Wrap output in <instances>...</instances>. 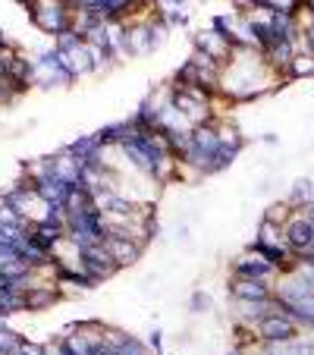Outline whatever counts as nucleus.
<instances>
[{
    "label": "nucleus",
    "instance_id": "obj_1",
    "mask_svg": "<svg viewBox=\"0 0 314 355\" xmlns=\"http://www.w3.org/2000/svg\"><path fill=\"white\" fill-rule=\"evenodd\" d=\"M26 13H28V22L38 32L51 35V38L73 28V19H76V10L69 0H35V7L26 10Z\"/></svg>",
    "mask_w": 314,
    "mask_h": 355
},
{
    "label": "nucleus",
    "instance_id": "obj_2",
    "mask_svg": "<svg viewBox=\"0 0 314 355\" xmlns=\"http://www.w3.org/2000/svg\"><path fill=\"white\" fill-rule=\"evenodd\" d=\"M254 334H258V343H264V346H277V343H289V340L305 336L299 324L293 318H286L283 311H270L268 318H261L254 324Z\"/></svg>",
    "mask_w": 314,
    "mask_h": 355
},
{
    "label": "nucleus",
    "instance_id": "obj_3",
    "mask_svg": "<svg viewBox=\"0 0 314 355\" xmlns=\"http://www.w3.org/2000/svg\"><path fill=\"white\" fill-rule=\"evenodd\" d=\"M32 67H35V82L44 85V88L69 85V82H76L73 73H69V67H67V60H63V54L57 51V47H51V51H44V54H38L32 60Z\"/></svg>",
    "mask_w": 314,
    "mask_h": 355
},
{
    "label": "nucleus",
    "instance_id": "obj_4",
    "mask_svg": "<svg viewBox=\"0 0 314 355\" xmlns=\"http://www.w3.org/2000/svg\"><path fill=\"white\" fill-rule=\"evenodd\" d=\"M283 236H286V248L295 258H308L314 252V223L308 220L305 211H295L283 223Z\"/></svg>",
    "mask_w": 314,
    "mask_h": 355
},
{
    "label": "nucleus",
    "instance_id": "obj_5",
    "mask_svg": "<svg viewBox=\"0 0 314 355\" xmlns=\"http://www.w3.org/2000/svg\"><path fill=\"white\" fill-rule=\"evenodd\" d=\"M82 270H85L88 277H91L94 283H104V280H110V277H116L120 274V264L114 261V255L107 252V245L101 242V245H91V248H85L82 252Z\"/></svg>",
    "mask_w": 314,
    "mask_h": 355
},
{
    "label": "nucleus",
    "instance_id": "obj_6",
    "mask_svg": "<svg viewBox=\"0 0 314 355\" xmlns=\"http://www.w3.org/2000/svg\"><path fill=\"white\" fill-rule=\"evenodd\" d=\"M233 302H270L274 299V283L270 280H254V277H233L229 274L227 286Z\"/></svg>",
    "mask_w": 314,
    "mask_h": 355
},
{
    "label": "nucleus",
    "instance_id": "obj_7",
    "mask_svg": "<svg viewBox=\"0 0 314 355\" xmlns=\"http://www.w3.org/2000/svg\"><path fill=\"white\" fill-rule=\"evenodd\" d=\"M229 274L233 277H254V280H270L277 283V277H280V270L274 268L270 261H264L261 255H254V252H242V255L233 258V264H229Z\"/></svg>",
    "mask_w": 314,
    "mask_h": 355
},
{
    "label": "nucleus",
    "instance_id": "obj_8",
    "mask_svg": "<svg viewBox=\"0 0 314 355\" xmlns=\"http://www.w3.org/2000/svg\"><path fill=\"white\" fill-rule=\"evenodd\" d=\"M41 274H35V280L26 289V311H47L51 305L63 299V286L57 280H38Z\"/></svg>",
    "mask_w": 314,
    "mask_h": 355
},
{
    "label": "nucleus",
    "instance_id": "obj_9",
    "mask_svg": "<svg viewBox=\"0 0 314 355\" xmlns=\"http://www.w3.org/2000/svg\"><path fill=\"white\" fill-rule=\"evenodd\" d=\"M192 41H195V51H198V54H207L211 60L220 63V67H227V63L233 60V41L223 38V35L214 32V28H207V32H198Z\"/></svg>",
    "mask_w": 314,
    "mask_h": 355
},
{
    "label": "nucleus",
    "instance_id": "obj_10",
    "mask_svg": "<svg viewBox=\"0 0 314 355\" xmlns=\"http://www.w3.org/2000/svg\"><path fill=\"white\" fill-rule=\"evenodd\" d=\"M104 245H107V252L114 255V261L120 264V268H132L141 258V252H145V245H139V242L129 239V236H116V233H110L107 239H104Z\"/></svg>",
    "mask_w": 314,
    "mask_h": 355
},
{
    "label": "nucleus",
    "instance_id": "obj_11",
    "mask_svg": "<svg viewBox=\"0 0 314 355\" xmlns=\"http://www.w3.org/2000/svg\"><path fill=\"white\" fill-rule=\"evenodd\" d=\"M54 176L57 180H63L67 186L82 189V161L69 151V148H63V151H57L54 155Z\"/></svg>",
    "mask_w": 314,
    "mask_h": 355
},
{
    "label": "nucleus",
    "instance_id": "obj_12",
    "mask_svg": "<svg viewBox=\"0 0 314 355\" xmlns=\"http://www.w3.org/2000/svg\"><path fill=\"white\" fill-rule=\"evenodd\" d=\"M28 233H32V239H38L44 248H51V252H54V248L60 245L63 239H67V223H57V220H35L32 227H28Z\"/></svg>",
    "mask_w": 314,
    "mask_h": 355
},
{
    "label": "nucleus",
    "instance_id": "obj_13",
    "mask_svg": "<svg viewBox=\"0 0 314 355\" xmlns=\"http://www.w3.org/2000/svg\"><path fill=\"white\" fill-rule=\"evenodd\" d=\"M35 195H38L44 205H67L69 195H73V186H67L57 176H47V180L35 182Z\"/></svg>",
    "mask_w": 314,
    "mask_h": 355
},
{
    "label": "nucleus",
    "instance_id": "obj_14",
    "mask_svg": "<svg viewBox=\"0 0 314 355\" xmlns=\"http://www.w3.org/2000/svg\"><path fill=\"white\" fill-rule=\"evenodd\" d=\"M94 135H98V141H101L104 148H123V141L132 135V120L107 123V126H101Z\"/></svg>",
    "mask_w": 314,
    "mask_h": 355
},
{
    "label": "nucleus",
    "instance_id": "obj_15",
    "mask_svg": "<svg viewBox=\"0 0 314 355\" xmlns=\"http://www.w3.org/2000/svg\"><path fill=\"white\" fill-rule=\"evenodd\" d=\"M129 54L132 57L151 54V28H148V19L129 22Z\"/></svg>",
    "mask_w": 314,
    "mask_h": 355
},
{
    "label": "nucleus",
    "instance_id": "obj_16",
    "mask_svg": "<svg viewBox=\"0 0 314 355\" xmlns=\"http://www.w3.org/2000/svg\"><path fill=\"white\" fill-rule=\"evenodd\" d=\"M60 54H63V51H60ZM63 60H67V67H69V73H73V79H82V76H91V73H94L91 57H88V47H85V44L73 47L69 54H63Z\"/></svg>",
    "mask_w": 314,
    "mask_h": 355
},
{
    "label": "nucleus",
    "instance_id": "obj_17",
    "mask_svg": "<svg viewBox=\"0 0 314 355\" xmlns=\"http://www.w3.org/2000/svg\"><path fill=\"white\" fill-rule=\"evenodd\" d=\"M19 311H26V293L22 289H0V321H10Z\"/></svg>",
    "mask_w": 314,
    "mask_h": 355
},
{
    "label": "nucleus",
    "instance_id": "obj_18",
    "mask_svg": "<svg viewBox=\"0 0 314 355\" xmlns=\"http://www.w3.org/2000/svg\"><path fill=\"white\" fill-rule=\"evenodd\" d=\"M254 242H261V245H286V236H283V223L270 220V217H261Z\"/></svg>",
    "mask_w": 314,
    "mask_h": 355
},
{
    "label": "nucleus",
    "instance_id": "obj_19",
    "mask_svg": "<svg viewBox=\"0 0 314 355\" xmlns=\"http://www.w3.org/2000/svg\"><path fill=\"white\" fill-rule=\"evenodd\" d=\"M289 205H293L295 211H305L308 205H314V182L311 180H295L293 189H289Z\"/></svg>",
    "mask_w": 314,
    "mask_h": 355
},
{
    "label": "nucleus",
    "instance_id": "obj_20",
    "mask_svg": "<svg viewBox=\"0 0 314 355\" xmlns=\"http://www.w3.org/2000/svg\"><path fill=\"white\" fill-rule=\"evenodd\" d=\"M311 76H314V54L311 51H299V54L293 57V63H289L286 79L299 82V79H311Z\"/></svg>",
    "mask_w": 314,
    "mask_h": 355
},
{
    "label": "nucleus",
    "instance_id": "obj_21",
    "mask_svg": "<svg viewBox=\"0 0 314 355\" xmlns=\"http://www.w3.org/2000/svg\"><path fill=\"white\" fill-rule=\"evenodd\" d=\"M79 44H85V38H82L76 28H67L63 35H57V38H54V47H57V51H63V54H69V51H73V47H79Z\"/></svg>",
    "mask_w": 314,
    "mask_h": 355
},
{
    "label": "nucleus",
    "instance_id": "obj_22",
    "mask_svg": "<svg viewBox=\"0 0 314 355\" xmlns=\"http://www.w3.org/2000/svg\"><path fill=\"white\" fill-rule=\"evenodd\" d=\"M189 311H192V315H207V311H211V295H207L204 289H195L192 299H189Z\"/></svg>",
    "mask_w": 314,
    "mask_h": 355
},
{
    "label": "nucleus",
    "instance_id": "obj_23",
    "mask_svg": "<svg viewBox=\"0 0 314 355\" xmlns=\"http://www.w3.org/2000/svg\"><path fill=\"white\" fill-rule=\"evenodd\" d=\"M157 13V10H154ZM157 16H164V22H167L170 28H176V26H189V13H186V7L182 10H167V13H157Z\"/></svg>",
    "mask_w": 314,
    "mask_h": 355
},
{
    "label": "nucleus",
    "instance_id": "obj_24",
    "mask_svg": "<svg viewBox=\"0 0 314 355\" xmlns=\"http://www.w3.org/2000/svg\"><path fill=\"white\" fill-rule=\"evenodd\" d=\"M16 355H47V346L44 343H32V340H22L19 352Z\"/></svg>",
    "mask_w": 314,
    "mask_h": 355
},
{
    "label": "nucleus",
    "instance_id": "obj_25",
    "mask_svg": "<svg viewBox=\"0 0 314 355\" xmlns=\"http://www.w3.org/2000/svg\"><path fill=\"white\" fill-rule=\"evenodd\" d=\"M186 3H189V0H157V3H154V10H157V13H167V10H182Z\"/></svg>",
    "mask_w": 314,
    "mask_h": 355
},
{
    "label": "nucleus",
    "instance_id": "obj_26",
    "mask_svg": "<svg viewBox=\"0 0 314 355\" xmlns=\"http://www.w3.org/2000/svg\"><path fill=\"white\" fill-rule=\"evenodd\" d=\"M148 343H151L154 355H164V334H161V330H154V334H151V340H148Z\"/></svg>",
    "mask_w": 314,
    "mask_h": 355
},
{
    "label": "nucleus",
    "instance_id": "obj_27",
    "mask_svg": "<svg viewBox=\"0 0 314 355\" xmlns=\"http://www.w3.org/2000/svg\"><path fill=\"white\" fill-rule=\"evenodd\" d=\"M16 3H19V7H26V10L35 7V0H16Z\"/></svg>",
    "mask_w": 314,
    "mask_h": 355
},
{
    "label": "nucleus",
    "instance_id": "obj_28",
    "mask_svg": "<svg viewBox=\"0 0 314 355\" xmlns=\"http://www.w3.org/2000/svg\"><path fill=\"white\" fill-rule=\"evenodd\" d=\"M7 44H10V41H7V35L0 32V51H3V47H7Z\"/></svg>",
    "mask_w": 314,
    "mask_h": 355
},
{
    "label": "nucleus",
    "instance_id": "obj_29",
    "mask_svg": "<svg viewBox=\"0 0 314 355\" xmlns=\"http://www.w3.org/2000/svg\"><path fill=\"white\" fill-rule=\"evenodd\" d=\"M308 10H311V13H314V0H308Z\"/></svg>",
    "mask_w": 314,
    "mask_h": 355
},
{
    "label": "nucleus",
    "instance_id": "obj_30",
    "mask_svg": "<svg viewBox=\"0 0 314 355\" xmlns=\"http://www.w3.org/2000/svg\"><path fill=\"white\" fill-rule=\"evenodd\" d=\"M308 258H311V261H314V252H311V255H308Z\"/></svg>",
    "mask_w": 314,
    "mask_h": 355
},
{
    "label": "nucleus",
    "instance_id": "obj_31",
    "mask_svg": "<svg viewBox=\"0 0 314 355\" xmlns=\"http://www.w3.org/2000/svg\"><path fill=\"white\" fill-rule=\"evenodd\" d=\"M154 3H157V0H154Z\"/></svg>",
    "mask_w": 314,
    "mask_h": 355
}]
</instances>
